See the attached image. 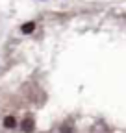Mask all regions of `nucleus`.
<instances>
[{"label": "nucleus", "mask_w": 126, "mask_h": 133, "mask_svg": "<svg viewBox=\"0 0 126 133\" xmlns=\"http://www.w3.org/2000/svg\"><path fill=\"white\" fill-rule=\"evenodd\" d=\"M21 131L22 133H34L35 131V118L32 115H26L21 122Z\"/></svg>", "instance_id": "nucleus-1"}, {"label": "nucleus", "mask_w": 126, "mask_h": 133, "mask_svg": "<svg viewBox=\"0 0 126 133\" xmlns=\"http://www.w3.org/2000/svg\"><path fill=\"white\" fill-rule=\"evenodd\" d=\"M2 124H4V129H6V131H15V129H17V126H19L17 118H15L13 115H8Z\"/></svg>", "instance_id": "nucleus-2"}, {"label": "nucleus", "mask_w": 126, "mask_h": 133, "mask_svg": "<svg viewBox=\"0 0 126 133\" xmlns=\"http://www.w3.org/2000/svg\"><path fill=\"white\" fill-rule=\"evenodd\" d=\"M59 133H74V128H72V124L69 126V124H63L61 128H59Z\"/></svg>", "instance_id": "nucleus-3"}, {"label": "nucleus", "mask_w": 126, "mask_h": 133, "mask_svg": "<svg viewBox=\"0 0 126 133\" xmlns=\"http://www.w3.org/2000/svg\"><path fill=\"white\" fill-rule=\"evenodd\" d=\"M34 30H35V24H34V22H28V24L22 26V31H24V33H32Z\"/></svg>", "instance_id": "nucleus-4"}]
</instances>
